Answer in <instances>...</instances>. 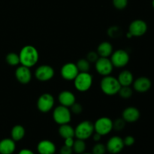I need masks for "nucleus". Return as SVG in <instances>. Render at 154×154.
<instances>
[{"label": "nucleus", "instance_id": "obj_1", "mask_svg": "<svg viewBox=\"0 0 154 154\" xmlns=\"http://www.w3.org/2000/svg\"><path fill=\"white\" fill-rule=\"evenodd\" d=\"M20 62L22 66L31 68L38 61L39 54L38 50L32 45L24 46L19 54Z\"/></svg>", "mask_w": 154, "mask_h": 154}, {"label": "nucleus", "instance_id": "obj_2", "mask_svg": "<svg viewBox=\"0 0 154 154\" xmlns=\"http://www.w3.org/2000/svg\"><path fill=\"white\" fill-rule=\"evenodd\" d=\"M100 87L102 91L107 96H114L117 94L121 85L117 78L111 75L104 76L101 80Z\"/></svg>", "mask_w": 154, "mask_h": 154}, {"label": "nucleus", "instance_id": "obj_3", "mask_svg": "<svg viewBox=\"0 0 154 154\" xmlns=\"http://www.w3.org/2000/svg\"><path fill=\"white\" fill-rule=\"evenodd\" d=\"M94 124L92 122L85 120V121L80 123L76 126V128L75 129V136L78 139L85 141L90 138L94 133Z\"/></svg>", "mask_w": 154, "mask_h": 154}, {"label": "nucleus", "instance_id": "obj_4", "mask_svg": "<svg viewBox=\"0 0 154 154\" xmlns=\"http://www.w3.org/2000/svg\"><path fill=\"white\" fill-rule=\"evenodd\" d=\"M93 84V76L89 72H79L74 79V85L77 90L86 92L89 90Z\"/></svg>", "mask_w": 154, "mask_h": 154}, {"label": "nucleus", "instance_id": "obj_5", "mask_svg": "<svg viewBox=\"0 0 154 154\" xmlns=\"http://www.w3.org/2000/svg\"><path fill=\"white\" fill-rule=\"evenodd\" d=\"M53 118L57 124H67L71 121V118H72L71 111L68 107L60 105L54 110Z\"/></svg>", "mask_w": 154, "mask_h": 154}, {"label": "nucleus", "instance_id": "obj_6", "mask_svg": "<svg viewBox=\"0 0 154 154\" xmlns=\"http://www.w3.org/2000/svg\"><path fill=\"white\" fill-rule=\"evenodd\" d=\"M95 132L102 136L109 134L113 129V121L111 118L102 117L98 119L94 123Z\"/></svg>", "mask_w": 154, "mask_h": 154}, {"label": "nucleus", "instance_id": "obj_7", "mask_svg": "<svg viewBox=\"0 0 154 154\" xmlns=\"http://www.w3.org/2000/svg\"><path fill=\"white\" fill-rule=\"evenodd\" d=\"M111 61L113 66L117 68H123L126 66L129 62V55L124 50H117L112 53Z\"/></svg>", "mask_w": 154, "mask_h": 154}, {"label": "nucleus", "instance_id": "obj_8", "mask_svg": "<svg viewBox=\"0 0 154 154\" xmlns=\"http://www.w3.org/2000/svg\"><path fill=\"white\" fill-rule=\"evenodd\" d=\"M95 66H96V69L98 73L102 76L110 75L114 68L111 60L108 57H99L96 60Z\"/></svg>", "mask_w": 154, "mask_h": 154}, {"label": "nucleus", "instance_id": "obj_9", "mask_svg": "<svg viewBox=\"0 0 154 154\" xmlns=\"http://www.w3.org/2000/svg\"><path fill=\"white\" fill-rule=\"evenodd\" d=\"M54 105V98L50 93H44L39 96L37 102L38 109L42 113L49 112Z\"/></svg>", "mask_w": 154, "mask_h": 154}, {"label": "nucleus", "instance_id": "obj_10", "mask_svg": "<svg viewBox=\"0 0 154 154\" xmlns=\"http://www.w3.org/2000/svg\"><path fill=\"white\" fill-rule=\"evenodd\" d=\"M147 31V24L142 20H135L130 23L129 32L132 37H141Z\"/></svg>", "mask_w": 154, "mask_h": 154}, {"label": "nucleus", "instance_id": "obj_11", "mask_svg": "<svg viewBox=\"0 0 154 154\" xmlns=\"http://www.w3.org/2000/svg\"><path fill=\"white\" fill-rule=\"evenodd\" d=\"M54 69L48 65H42L35 70V78L40 81H48L52 79L54 76Z\"/></svg>", "mask_w": 154, "mask_h": 154}, {"label": "nucleus", "instance_id": "obj_12", "mask_svg": "<svg viewBox=\"0 0 154 154\" xmlns=\"http://www.w3.org/2000/svg\"><path fill=\"white\" fill-rule=\"evenodd\" d=\"M125 145L123 139L119 136H113L108 141L106 144L107 151L111 154H117L123 150Z\"/></svg>", "mask_w": 154, "mask_h": 154}, {"label": "nucleus", "instance_id": "obj_13", "mask_svg": "<svg viewBox=\"0 0 154 154\" xmlns=\"http://www.w3.org/2000/svg\"><path fill=\"white\" fill-rule=\"evenodd\" d=\"M61 76L66 81H72L77 77L79 73L76 64L73 63H66L61 69Z\"/></svg>", "mask_w": 154, "mask_h": 154}, {"label": "nucleus", "instance_id": "obj_14", "mask_svg": "<svg viewBox=\"0 0 154 154\" xmlns=\"http://www.w3.org/2000/svg\"><path fill=\"white\" fill-rule=\"evenodd\" d=\"M15 77L17 80L22 84H27L32 79V73L29 68L20 66L17 68L15 71Z\"/></svg>", "mask_w": 154, "mask_h": 154}, {"label": "nucleus", "instance_id": "obj_15", "mask_svg": "<svg viewBox=\"0 0 154 154\" xmlns=\"http://www.w3.org/2000/svg\"><path fill=\"white\" fill-rule=\"evenodd\" d=\"M133 88L138 93H145L151 88V81L147 77H140L133 81Z\"/></svg>", "mask_w": 154, "mask_h": 154}, {"label": "nucleus", "instance_id": "obj_16", "mask_svg": "<svg viewBox=\"0 0 154 154\" xmlns=\"http://www.w3.org/2000/svg\"><path fill=\"white\" fill-rule=\"evenodd\" d=\"M140 116H141V114H140L139 110L135 107L130 106L123 110L122 118L128 123H134L138 120Z\"/></svg>", "mask_w": 154, "mask_h": 154}, {"label": "nucleus", "instance_id": "obj_17", "mask_svg": "<svg viewBox=\"0 0 154 154\" xmlns=\"http://www.w3.org/2000/svg\"><path fill=\"white\" fill-rule=\"evenodd\" d=\"M37 151L39 154H55L57 147L53 141L50 140H42L38 144Z\"/></svg>", "mask_w": 154, "mask_h": 154}, {"label": "nucleus", "instance_id": "obj_18", "mask_svg": "<svg viewBox=\"0 0 154 154\" xmlns=\"http://www.w3.org/2000/svg\"><path fill=\"white\" fill-rule=\"evenodd\" d=\"M16 150V143L12 138L0 141V154H13Z\"/></svg>", "mask_w": 154, "mask_h": 154}, {"label": "nucleus", "instance_id": "obj_19", "mask_svg": "<svg viewBox=\"0 0 154 154\" xmlns=\"http://www.w3.org/2000/svg\"><path fill=\"white\" fill-rule=\"evenodd\" d=\"M58 99L61 105L69 108L72 106L76 101V98L73 93L68 90L61 92L58 96Z\"/></svg>", "mask_w": 154, "mask_h": 154}, {"label": "nucleus", "instance_id": "obj_20", "mask_svg": "<svg viewBox=\"0 0 154 154\" xmlns=\"http://www.w3.org/2000/svg\"><path fill=\"white\" fill-rule=\"evenodd\" d=\"M117 80H118L121 87H123V86H130L133 83L134 77L130 71L124 70L122 71L119 74Z\"/></svg>", "mask_w": 154, "mask_h": 154}, {"label": "nucleus", "instance_id": "obj_21", "mask_svg": "<svg viewBox=\"0 0 154 154\" xmlns=\"http://www.w3.org/2000/svg\"><path fill=\"white\" fill-rule=\"evenodd\" d=\"M97 53L99 57H108L113 53V46L108 42H102L98 46Z\"/></svg>", "mask_w": 154, "mask_h": 154}, {"label": "nucleus", "instance_id": "obj_22", "mask_svg": "<svg viewBox=\"0 0 154 154\" xmlns=\"http://www.w3.org/2000/svg\"><path fill=\"white\" fill-rule=\"evenodd\" d=\"M58 132L60 136L64 139L67 138H74L75 137V129L70 125H69V123L60 125Z\"/></svg>", "mask_w": 154, "mask_h": 154}, {"label": "nucleus", "instance_id": "obj_23", "mask_svg": "<svg viewBox=\"0 0 154 154\" xmlns=\"http://www.w3.org/2000/svg\"><path fill=\"white\" fill-rule=\"evenodd\" d=\"M25 129L21 125H15L11 131V136L14 141H19L25 136Z\"/></svg>", "mask_w": 154, "mask_h": 154}, {"label": "nucleus", "instance_id": "obj_24", "mask_svg": "<svg viewBox=\"0 0 154 154\" xmlns=\"http://www.w3.org/2000/svg\"><path fill=\"white\" fill-rule=\"evenodd\" d=\"M86 148H87V146H86V143L84 142V140L78 139V138H77L76 141H75L73 146H72L73 152H75L77 154H81L84 153Z\"/></svg>", "mask_w": 154, "mask_h": 154}, {"label": "nucleus", "instance_id": "obj_25", "mask_svg": "<svg viewBox=\"0 0 154 154\" xmlns=\"http://www.w3.org/2000/svg\"><path fill=\"white\" fill-rule=\"evenodd\" d=\"M6 62L9 66H16L20 63V57L19 54H17L15 53H9L5 58Z\"/></svg>", "mask_w": 154, "mask_h": 154}, {"label": "nucleus", "instance_id": "obj_26", "mask_svg": "<svg viewBox=\"0 0 154 154\" xmlns=\"http://www.w3.org/2000/svg\"><path fill=\"white\" fill-rule=\"evenodd\" d=\"M79 72H89L90 69V63L87 59H81L76 63Z\"/></svg>", "mask_w": 154, "mask_h": 154}, {"label": "nucleus", "instance_id": "obj_27", "mask_svg": "<svg viewBox=\"0 0 154 154\" xmlns=\"http://www.w3.org/2000/svg\"><path fill=\"white\" fill-rule=\"evenodd\" d=\"M118 93L120 97L123 99H129L132 96V90L130 86H123L120 87Z\"/></svg>", "mask_w": 154, "mask_h": 154}, {"label": "nucleus", "instance_id": "obj_28", "mask_svg": "<svg viewBox=\"0 0 154 154\" xmlns=\"http://www.w3.org/2000/svg\"><path fill=\"white\" fill-rule=\"evenodd\" d=\"M107 151L106 146L102 143L97 142L92 149V153L93 154H105Z\"/></svg>", "mask_w": 154, "mask_h": 154}, {"label": "nucleus", "instance_id": "obj_29", "mask_svg": "<svg viewBox=\"0 0 154 154\" xmlns=\"http://www.w3.org/2000/svg\"><path fill=\"white\" fill-rule=\"evenodd\" d=\"M126 126V121L123 118H117L113 122V129L116 131H121Z\"/></svg>", "mask_w": 154, "mask_h": 154}, {"label": "nucleus", "instance_id": "obj_30", "mask_svg": "<svg viewBox=\"0 0 154 154\" xmlns=\"http://www.w3.org/2000/svg\"><path fill=\"white\" fill-rule=\"evenodd\" d=\"M113 5L118 10H123L127 6L128 0H112Z\"/></svg>", "mask_w": 154, "mask_h": 154}, {"label": "nucleus", "instance_id": "obj_31", "mask_svg": "<svg viewBox=\"0 0 154 154\" xmlns=\"http://www.w3.org/2000/svg\"><path fill=\"white\" fill-rule=\"evenodd\" d=\"M99 58V56L97 52L95 51H90L87 54V60H88L90 63H96V60Z\"/></svg>", "mask_w": 154, "mask_h": 154}, {"label": "nucleus", "instance_id": "obj_32", "mask_svg": "<svg viewBox=\"0 0 154 154\" xmlns=\"http://www.w3.org/2000/svg\"><path fill=\"white\" fill-rule=\"evenodd\" d=\"M70 108L71 111L75 114H80L83 111L82 105L79 103H76V102H75Z\"/></svg>", "mask_w": 154, "mask_h": 154}, {"label": "nucleus", "instance_id": "obj_33", "mask_svg": "<svg viewBox=\"0 0 154 154\" xmlns=\"http://www.w3.org/2000/svg\"><path fill=\"white\" fill-rule=\"evenodd\" d=\"M135 138L132 135H128L126 138L123 139V143H124V145L126 147H131V146L135 144Z\"/></svg>", "mask_w": 154, "mask_h": 154}, {"label": "nucleus", "instance_id": "obj_34", "mask_svg": "<svg viewBox=\"0 0 154 154\" xmlns=\"http://www.w3.org/2000/svg\"><path fill=\"white\" fill-rule=\"evenodd\" d=\"M72 153H73L72 147L68 146L63 145L60 149V154H72Z\"/></svg>", "mask_w": 154, "mask_h": 154}, {"label": "nucleus", "instance_id": "obj_35", "mask_svg": "<svg viewBox=\"0 0 154 154\" xmlns=\"http://www.w3.org/2000/svg\"><path fill=\"white\" fill-rule=\"evenodd\" d=\"M74 142H75V140L73 138H67L65 139V144L64 145L68 146V147H72L73 146Z\"/></svg>", "mask_w": 154, "mask_h": 154}, {"label": "nucleus", "instance_id": "obj_36", "mask_svg": "<svg viewBox=\"0 0 154 154\" xmlns=\"http://www.w3.org/2000/svg\"><path fill=\"white\" fill-rule=\"evenodd\" d=\"M92 136H93V141H96V142H99V141H100L101 138H102V135L96 132H95V133L93 134V135H92Z\"/></svg>", "mask_w": 154, "mask_h": 154}, {"label": "nucleus", "instance_id": "obj_37", "mask_svg": "<svg viewBox=\"0 0 154 154\" xmlns=\"http://www.w3.org/2000/svg\"><path fill=\"white\" fill-rule=\"evenodd\" d=\"M18 154H35L34 152L32 150H29V149H22L21 150H20Z\"/></svg>", "mask_w": 154, "mask_h": 154}, {"label": "nucleus", "instance_id": "obj_38", "mask_svg": "<svg viewBox=\"0 0 154 154\" xmlns=\"http://www.w3.org/2000/svg\"><path fill=\"white\" fill-rule=\"evenodd\" d=\"M152 6H153V8H154V0H152Z\"/></svg>", "mask_w": 154, "mask_h": 154}, {"label": "nucleus", "instance_id": "obj_39", "mask_svg": "<svg viewBox=\"0 0 154 154\" xmlns=\"http://www.w3.org/2000/svg\"><path fill=\"white\" fill-rule=\"evenodd\" d=\"M81 154H93V153H81Z\"/></svg>", "mask_w": 154, "mask_h": 154}]
</instances>
